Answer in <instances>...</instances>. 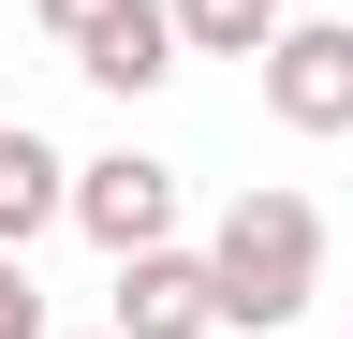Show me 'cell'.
Returning <instances> with one entry per match:
<instances>
[{
  "mask_svg": "<svg viewBox=\"0 0 353 339\" xmlns=\"http://www.w3.org/2000/svg\"><path fill=\"white\" fill-rule=\"evenodd\" d=\"M206 266H221V325H250V339H280L309 295H324V206H309L294 177H250L236 206H221V236H206Z\"/></svg>",
  "mask_w": 353,
  "mask_h": 339,
  "instance_id": "1",
  "label": "cell"
},
{
  "mask_svg": "<svg viewBox=\"0 0 353 339\" xmlns=\"http://www.w3.org/2000/svg\"><path fill=\"white\" fill-rule=\"evenodd\" d=\"M265 118L280 133H353V30L339 15H294L265 45Z\"/></svg>",
  "mask_w": 353,
  "mask_h": 339,
  "instance_id": "2",
  "label": "cell"
},
{
  "mask_svg": "<svg viewBox=\"0 0 353 339\" xmlns=\"http://www.w3.org/2000/svg\"><path fill=\"white\" fill-rule=\"evenodd\" d=\"M118 339H206L221 325V266H206V251H118V310H103Z\"/></svg>",
  "mask_w": 353,
  "mask_h": 339,
  "instance_id": "3",
  "label": "cell"
},
{
  "mask_svg": "<svg viewBox=\"0 0 353 339\" xmlns=\"http://www.w3.org/2000/svg\"><path fill=\"white\" fill-rule=\"evenodd\" d=\"M74 222L103 236V251H162V236H176V162H148V148L74 162Z\"/></svg>",
  "mask_w": 353,
  "mask_h": 339,
  "instance_id": "4",
  "label": "cell"
},
{
  "mask_svg": "<svg viewBox=\"0 0 353 339\" xmlns=\"http://www.w3.org/2000/svg\"><path fill=\"white\" fill-rule=\"evenodd\" d=\"M176 59H192V30H176V0H118V15L88 30V45H74V74H88V89H118V104H132V89H162Z\"/></svg>",
  "mask_w": 353,
  "mask_h": 339,
  "instance_id": "5",
  "label": "cell"
},
{
  "mask_svg": "<svg viewBox=\"0 0 353 339\" xmlns=\"http://www.w3.org/2000/svg\"><path fill=\"white\" fill-rule=\"evenodd\" d=\"M44 222H74V162L15 118V133H0V251H30Z\"/></svg>",
  "mask_w": 353,
  "mask_h": 339,
  "instance_id": "6",
  "label": "cell"
},
{
  "mask_svg": "<svg viewBox=\"0 0 353 339\" xmlns=\"http://www.w3.org/2000/svg\"><path fill=\"white\" fill-rule=\"evenodd\" d=\"M176 30H192V59H265L294 30V0H176Z\"/></svg>",
  "mask_w": 353,
  "mask_h": 339,
  "instance_id": "7",
  "label": "cell"
},
{
  "mask_svg": "<svg viewBox=\"0 0 353 339\" xmlns=\"http://www.w3.org/2000/svg\"><path fill=\"white\" fill-rule=\"evenodd\" d=\"M0 339H59V325H44V295H30V251H0Z\"/></svg>",
  "mask_w": 353,
  "mask_h": 339,
  "instance_id": "8",
  "label": "cell"
},
{
  "mask_svg": "<svg viewBox=\"0 0 353 339\" xmlns=\"http://www.w3.org/2000/svg\"><path fill=\"white\" fill-rule=\"evenodd\" d=\"M30 15H44V30H59V45H88V30H103V15H118V0H30Z\"/></svg>",
  "mask_w": 353,
  "mask_h": 339,
  "instance_id": "9",
  "label": "cell"
},
{
  "mask_svg": "<svg viewBox=\"0 0 353 339\" xmlns=\"http://www.w3.org/2000/svg\"><path fill=\"white\" fill-rule=\"evenodd\" d=\"M103 339H118V325H103Z\"/></svg>",
  "mask_w": 353,
  "mask_h": 339,
  "instance_id": "10",
  "label": "cell"
}]
</instances>
